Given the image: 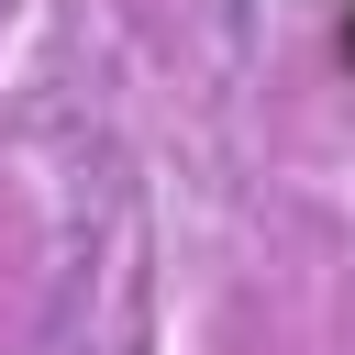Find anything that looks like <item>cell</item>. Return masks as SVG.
Here are the masks:
<instances>
[{
  "mask_svg": "<svg viewBox=\"0 0 355 355\" xmlns=\"http://www.w3.org/2000/svg\"><path fill=\"white\" fill-rule=\"evenodd\" d=\"M344 67H355V0H344Z\"/></svg>",
  "mask_w": 355,
  "mask_h": 355,
  "instance_id": "obj_1",
  "label": "cell"
}]
</instances>
